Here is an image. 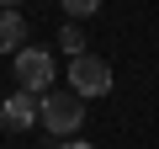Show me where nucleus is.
Listing matches in <instances>:
<instances>
[{
	"label": "nucleus",
	"mask_w": 159,
	"mask_h": 149,
	"mask_svg": "<svg viewBox=\"0 0 159 149\" xmlns=\"http://www.w3.org/2000/svg\"><path fill=\"white\" fill-rule=\"evenodd\" d=\"M0 11H16V0H0Z\"/></svg>",
	"instance_id": "9"
},
{
	"label": "nucleus",
	"mask_w": 159,
	"mask_h": 149,
	"mask_svg": "<svg viewBox=\"0 0 159 149\" xmlns=\"http://www.w3.org/2000/svg\"><path fill=\"white\" fill-rule=\"evenodd\" d=\"M16 85L48 96V91H43V85H53V53H48V48H21V53H16Z\"/></svg>",
	"instance_id": "3"
},
{
	"label": "nucleus",
	"mask_w": 159,
	"mask_h": 149,
	"mask_svg": "<svg viewBox=\"0 0 159 149\" xmlns=\"http://www.w3.org/2000/svg\"><path fill=\"white\" fill-rule=\"evenodd\" d=\"M64 149H96V144H80V138H69V144H64Z\"/></svg>",
	"instance_id": "8"
},
{
	"label": "nucleus",
	"mask_w": 159,
	"mask_h": 149,
	"mask_svg": "<svg viewBox=\"0 0 159 149\" xmlns=\"http://www.w3.org/2000/svg\"><path fill=\"white\" fill-rule=\"evenodd\" d=\"M58 6L69 11V22H80V16H96V11H101V0H58Z\"/></svg>",
	"instance_id": "7"
},
{
	"label": "nucleus",
	"mask_w": 159,
	"mask_h": 149,
	"mask_svg": "<svg viewBox=\"0 0 159 149\" xmlns=\"http://www.w3.org/2000/svg\"><path fill=\"white\" fill-rule=\"evenodd\" d=\"M43 128L69 138L74 128H85V101H80L74 91H48L43 96Z\"/></svg>",
	"instance_id": "2"
},
{
	"label": "nucleus",
	"mask_w": 159,
	"mask_h": 149,
	"mask_svg": "<svg viewBox=\"0 0 159 149\" xmlns=\"http://www.w3.org/2000/svg\"><path fill=\"white\" fill-rule=\"evenodd\" d=\"M69 91H74L80 101H96V96H106V91H111V64H106V59H96V53H80V59H69Z\"/></svg>",
	"instance_id": "1"
},
{
	"label": "nucleus",
	"mask_w": 159,
	"mask_h": 149,
	"mask_svg": "<svg viewBox=\"0 0 159 149\" xmlns=\"http://www.w3.org/2000/svg\"><path fill=\"white\" fill-rule=\"evenodd\" d=\"M0 123H6L11 133L37 128V123H43V96H37V91H16V96H6V101H0Z\"/></svg>",
	"instance_id": "4"
},
{
	"label": "nucleus",
	"mask_w": 159,
	"mask_h": 149,
	"mask_svg": "<svg viewBox=\"0 0 159 149\" xmlns=\"http://www.w3.org/2000/svg\"><path fill=\"white\" fill-rule=\"evenodd\" d=\"M58 48H64V53H69V59H80V53H85V32H80V27H74V22H69V27H64V32H58Z\"/></svg>",
	"instance_id": "6"
},
{
	"label": "nucleus",
	"mask_w": 159,
	"mask_h": 149,
	"mask_svg": "<svg viewBox=\"0 0 159 149\" xmlns=\"http://www.w3.org/2000/svg\"><path fill=\"white\" fill-rule=\"evenodd\" d=\"M21 43H27V16L0 11V53H21Z\"/></svg>",
	"instance_id": "5"
}]
</instances>
